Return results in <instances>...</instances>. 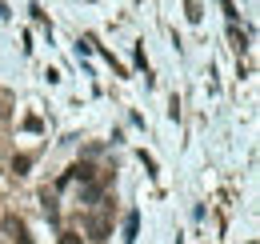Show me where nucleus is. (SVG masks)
Instances as JSON below:
<instances>
[{"label":"nucleus","instance_id":"obj_3","mask_svg":"<svg viewBox=\"0 0 260 244\" xmlns=\"http://www.w3.org/2000/svg\"><path fill=\"white\" fill-rule=\"evenodd\" d=\"M88 236H92V240H104V236H108V220H104V216H92V220H88Z\"/></svg>","mask_w":260,"mask_h":244},{"label":"nucleus","instance_id":"obj_6","mask_svg":"<svg viewBox=\"0 0 260 244\" xmlns=\"http://www.w3.org/2000/svg\"><path fill=\"white\" fill-rule=\"evenodd\" d=\"M184 8H188V20H200V16H204V12H200V4H196V0H188V4H184Z\"/></svg>","mask_w":260,"mask_h":244},{"label":"nucleus","instance_id":"obj_5","mask_svg":"<svg viewBox=\"0 0 260 244\" xmlns=\"http://www.w3.org/2000/svg\"><path fill=\"white\" fill-rule=\"evenodd\" d=\"M136 224H140V216L132 212L128 220H124V240H132V236H136Z\"/></svg>","mask_w":260,"mask_h":244},{"label":"nucleus","instance_id":"obj_1","mask_svg":"<svg viewBox=\"0 0 260 244\" xmlns=\"http://www.w3.org/2000/svg\"><path fill=\"white\" fill-rule=\"evenodd\" d=\"M92 172H96V168H92L88 160H80V164H72L64 172V180H72V176H76V180H92Z\"/></svg>","mask_w":260,"mask_h":244},{"label":"nucleus","instance_id":"obj_7","mask_svg":"<svg viewBox=\"0 0 260 244\" xmlns=\"http://www.w3.org/2000/svg\"><path fill=\"white\" fill-rule=\"evenodd\" d=\"M60 244H84V240H80V232H60Z\"/></svg>","mask_w":260,"mask_h":244},{"label":"nucleus","instance_id":"obj_4","mask_svg":"<svg viewBox=\"0 0 260 244\" xmlns=\"http://www.w3.org/2000/svg\"><path fill=\"white\" fill-rule=\"evenodd\" d=\"M28 168H32V156H12V172L16 176H24Z\"/></svg>","mask_w":260,"mask_h":244},{"label":"nucleus","instance_id":"obj_2","mask_svg":"<svg viewBox=\"0 0 260 244\" xmlns=\"http://www.w3.org/2000/svg\"><path fill=\"white\" fill-rule=\"evenodd\" d=\"M8 232H12V240H16V244H32L28 228H24V220H8Z\"/></svg>","mask_w":260,"mask_h":244}]
</instances>
